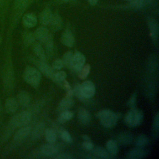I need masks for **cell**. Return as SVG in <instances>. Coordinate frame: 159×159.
I'll use <instances>...</instances> for the list:
<instances>
[{"label":"cell","mask_w":159,"mask_h":159,"mask_svg":"<svg viewBox=\"0 0 159 159\" xmlns=\"http://www.w3.org/2000/svg\"><path fill=\"white\" fill-rule=\"evenodd\" d=\"M30 0H14L10 17L9 33L16 26L19 18L27 7Z\"/></svg>","instance_id":"obj_1"},{"label":"cell","mask_w":159,"mask_h":159,"mask_svg":"<svg viewBox=\"0 0 159 159\" xmlns=\"http://www.w3.org/2000/svg\"><path fill=\"white\" fill-rule=\"evenodd\" d=\"M120 114H116L109 109H103L99 111L97 117L100 120L101 124L105 127L111 128L117 124Z\"/></svg>","instance_id":"obj_2"},{"label":"cell","mask_w":159,"mask_h":159,"mask_svg":"<svg viewBox=\"0 0 159 159\" xmlns=\"http://www.w3.org/2000/svg\"><path fill=\"white\" fill-rule=\"evenodd\" d=\"M24 80L33 88H37L41 80L40 71L32 66H27L23 73Z\"/></svg>","instance_id":"obj_3"},{"label":"cell","mask_w":159,"mask_h":159,"mask_svg":"<svg viewBox=\"0 0 159 159\" xmlns=\"http://www.w3.org/2000/svg\"><path fill=\"white\" fill-rule=\"evenodd\" d=\"M11 65V63L7 61L4 65L2 73V83L4 89L7 93H10L12 90L14 86V75Z\"/></svg>","instance_id":"obj_4"},{"label":"cell","mask_w":159,"mask_h":159,"mask_svg":"<svg viewBox=\"0 0 159 159\" xmlns=\"http://www.w3.org/2000/svg\"><path fill=\"white\" fill-rule=\"evenodd\" d=\"M143 112L136 109L135 107L131 108L130 110L126 114L125 116V122L130 127H136L140 125L143 120Z\"/></svg>","instance_id":"obj_5"},{"label":"cell","mask_w":159,"mask_h":159,"mask_svg":"<svg viewBox=\"0 0 159 159\" xmlns=\"http://www.w3.org/2000/svg\"><path fill=\"white\" fill-rule=\"evenodd\" d=\"M35 64L40 73H43L47 78L52 80L55 72L52 67L50 66L49 64L46 61V60L38 59L35 61Z\"/></svg>","instance_id":"obj_6"},{"label":"cell","mask_w":159,"mask_h":159,"mask_svg":"<svg viewBox=\"0 0 159 159\" xmlns=\"http://www.w3.org/2000/svg\"><path fill=\"white\" fill-rule=\"evenodd\" d=\"M81 93L82 96L86 99L91 98L95 94V86L91 81H85L80 84Z\"/></svg>","instance_id":"obj_7"},{"label":"cell","mask_w":159,"mask_h":159,"mask_svg":"<svg viewBox=\"0 0 159 159\" xmlns=\"http://www.w3.org/2000/svg\"><path fill=\"white\" fill-rule=\"evenodd\" d=\"M30 132L31 128L27 125L19 127L13 135V142L16 143L22 142L28 137Z\"/></svg>","instance_id":"obj_8"},{"label":"cell","mask_w":159,"mask_h":159,"mask_svg":"<svg viewBox=\"0 0 159 159\" xmlns=\"http://www.w3.org/2000/svg\"><path fill=\"white\" fill-rule=\"evenodd\" d=\"M85 61L86 58L84 55L78 51H76L73 56L71 68L76 71L79 72L84 65Z\"/></svg>","instance_id":"obj_9"},{"label":"cell","mask_w":159,"mask_h":159,"mask_svg":"<svg viewBox=\"0 0 159 159\" xmlns=\"http://www.w3.org/2000/svg\"><path fill=\"white\" fill-rule=\"evenodd\" d=\"M19 107L17 100L12 97L6 99L4 102V110L6 113L9 114H14Z\"/></svg>","instance_id":"obj_10"},{"label":"cell","mask_w":159,"mask_h":159,"mask_svg":"<svg viewBox=\"0 0 159 159\" xmlns=\"http://www.w3.org/2000/svg\"><path fill=\"white\" fill-rule=\"evenodd\" d=\"M22 23L25 27L32 28L37 25V18L34 13L28 12L23 16Z\"/></svg>","instance_id":"obj_11"},{"label":"cell","mask_w":159,"mask_h":159,"mask_svg":"<svg viewBox=\"0 0 159 159\" xmlns=\"http://www.w3.org/2000/svg\"><path fill=\"white\" fill-rule=\"evenodd\" d=\"M147 22L150 33V36L152 40L153 41L157 40L158 34V25L157 20L154 18L148 17Z\"/></svg>","instance_id":"obj_12"},{"label":"cell","mask_w":159,"mask_h":159,"mask_svg":"<svg viewBox=\"0 0 159 159\" xmlns=\"http://www.w3.org/2000/svg\"><path fill=\"white\" fill-rule=\"evenodd\" d=\"M17 100L19 105L23 107H26L29 106L31 101L30 94L25 91H20L17 96Z\"/></svg>","instance_id":"obj_13"},{"label":"cell","mask_w":159,"mask_h":159,"mask_svg":"<svg viewBox=\"0 0 159 159\" xmlns=\"http://www.w3.org/2000/svg\"><path fill=\"white\" fill-rule=\"evenodd\" d=\"M61 42L64 45L68 47H72L73 46L75 38L71 30L66 29L62 33L61 37Z\"/></svg>","instance_id":"obj_14"},{"label":"cell","mask_w":159,"mask_h":159,"mask_svg":"<svg viewBox=\"0 0 159 159\" xmlns=\"http://www.w3.org/2000/svg\"><path fill=\"white\" fill-rule=\"evenodd\" d=\"M148 152L142 148L137 147V148H134L129 151L127 154V158L131 159H139L144 158L147 155H148Z\"/></svg>","instance_id":"obj_15"},{"label":"cell","mask_w":159,"mask_h":159,"mask_svg":"<svg viewBox=\"0 0 159 159\" xmlns=\"http://www.w3.org/2000/svg\"><path fill=\"white\" fill-rule=\"evenodd\" d=\"M40 152L47 156H55L58 153V148L52 143L43 144L40 147Z\"/></svg>","instance_id":"obj_16"},{"label":"cell","mask_w":159,"mask_h":159,"mask_svg":"<svg viewBox=\"0 0 159 159\" xmlns=\"http://www.w3.org/2000/svg\"><path fill=\"white\" fill-rule=\"evenodd\" d=\"M45 130V124L39 123L35 126L31 132V139L33 140H36L40 139L43 134Z\"/></svg>","instance_id":"obj_17"},{"label":"cell","mask_w":159,"mask_h":159,"mask_svg":"<svg viewBox=\"0 0 159 159\" xmlns=\"http://www.w3.org/2000/svg\"><path fill=\"white\" fill-rule=\"evenodd\" d=\"M73 105V101L71 98L65 96L63 98L58 104V111L59 112H63L69 110Z\"/></svg>","instance_id":"obj_18"},{"label":"cell","mask_w":159,"mask_h":159,"mask_svg":"<svg viewBox=\"0 0 159 159\" xmlns=\"http://www.w3.org/2000/svg\"><path fill=\"white\" fill-rule=\"evenodd\" d=\"M78 117L80 122L83 124H88L91 120L90 112L84 108H80L78 112Z\"/></svg>","instance_id":"obj_19"},{"label":"cell","mask_w":159,"mask_h":159,"mask_svg":"<svg viewBox=\"0 0 159 159\" xmlns=\"http://www.w3.org/2000/svg\"><path fill=\"white\" fill-rule=\"evenodd\" d=\"M50 33L48 30L45 27H40L37 29L35 32L34 35L36 39L39 40L40 42L43 43L45 39L48 37Z\"/></svg>","instance_id":"obj_20"},{"label":"cell","mask_w":159,"mask_h":159,"mask_svg":"<svg viewBox=\"0 0 159 159\" xmlns=\"http://www.w3.org/2000/svg\"><path fill=\"white\" fill-rule=\"evenodd\" d=\"M32 46V50L35 55L37 57V58L40 60H46V55L45 52V50L43 48L42 45L40 43H34Z\"/></svg>","instance_id":"obj_21"},{"label":"cell","mask_w":159,"mask_h":159,"mask_svg":"<svg viewBox=\"0 0 159 159\" xmlns=\"http://www.w3.org/2000/svg\"><path fill=\"white\" fill-rule=\"evenodd\" d=\"M53 13L52 11L48 9H45L43 11L41 12V13L39 15V19L40 20V22L45 25H49L52 16H53Z\"/></svg>","instance_id":"obj_22"},{"label":"cell","mask_w":159,"mask_h":159,"mask_svg":"<svg viewBox=\"0 0 159 159\" xmlns=\"http://www.w3.org/2000/svg\"><path fill=\"white\" fill-rule=\"evenodd\" d=\"M49 25H50V27L53 30L57 31V30H60L61 28L62 25H63L62 20H61L60 16L58 14H53L52 20H51Z\"/></svg>","instance_id":"obj_23"},{"label":"cell","mask_w":159,"mask_h":159,"mask_svg":"<svg viewBox=\"0 0 159 159\" xmlns=\"http://www.w3.org/2000/svg\"><path fill=\"white\" fill-rule=\"evenodd\" d=\"M45 46V48L46 50V52L47 55L50 57L52 55L53 52V48H54V44H53V36L51 34H49L48 37L45 39V40L43 42Z\"/></svg>","instance_id":"obj_24"},{"label":"cell","mask_w":159,"mask_h":159,"mask_svg":"<svg viewBox=\"0 0 159 159\" xmlns=\"http://www.w3.org/2000/svg\"><path fill=\"white\" fill-rule=\"evenodd\" d=\"M118 141L122 145H129L133 141V136L129 132H123L118 136Z\"/></svg>","instance_id":"obj_25"},{"label":"cell","mask_w":159,"mask_h":159,"mask_svg":"<svg viewBox=\"0 0 159 159\" xmlns=\"http://www.w3.org/2000/svg\"><path fill=\"white\" fill-rule=\"evenodd\" d=\"M152 0H134L131 1L130 6L134 9H142L150 5Z\"/></svg>","instance_id":"obj_26"},{"label":"cell","mask_w":159,"mask_h":159,"mask_svg":"<svg viewBox=\"0 0 159 159\" xmlns=\"http://www.w3.org/2000/svg\"><path fill=\"white\" fill-rule=\"evenodd\" d=\"M46 140L50 143H53L57 139V133L53 129H46L44 132Z\"/></svg>","instance_id":"obj_27"},{"label":"cell","mask_w":159,"mask_h":159,"mask_svg":"<svg viewBox=\"0 0 159 159\" xmlns=\"http://www.w3.org/2000/svg\"><path fill=\"white\" fill-rule=\"evenodd\" d=\"M22 39L25 46L32 45L35 42V35L30 32L25 31L22 34Z\"/></svg>","instance_id":"obj_28"},{"label":"cell","mask_w":159,"mask_h":159,"mask_svg":"<svg viewBox=\"0 0 159 159\" xmlns=\"http://www.w3.org/2000/svg\"><path fill=\"white\" fill-rule=\"evenodd\" d=\"M73 53L71 51H68L65 52L63 56L62 61L64 66H66L68 68H71L72 66V61H73Z\"/></svg>","instance_id":"obj_29"},{"label":"cell","mask_w":159,"mask_h":159,"mask_svg":"<svg viewBox=\"0 0 159 159\" xmlns=\"http://www.w3.org/2000/svg\"><path fill=\"white\" fill-rule=\"evenodd\" d=\"M106 148L111 155H116L118 152V147L116 142L113 140H109L106 143Z\"/></svg>","instance_id":"obj_30"},{"label":"cell","mask_w":159,"mask_h":159,"mask_svg":"<svg viewBox=\"0 0 159 159\" xmlns=\"http://www.w3.org/2000/svg\"><path fill=\"white\" fill-rule=\"evenodd\" d=\"M73 116V114L72 112L68 111H65L63 112H61L60 114L58 117L57 120L59 123H64L66 121L70 120Z\"/></svg>","instance_id":"obj_31"},{"label":"cell","mask_w":159,"mask_h":159,"mask_svg":"<svg viewBox=\"0 0 159 159\" xmlns=\"http://www.w3.org/2000/svg\"><path fill=\"white\" fill-rule=\"evenodd\" d=\"M94 153L96 157L101 158H109L111 157V155L108 152V151L102 147L96 148L94 150Z\"/></svg>","instance_id":"obj_32"},{"label":"cell","mask_w":159,"mask_h":159,"mask_svg":"<svg viewBox=\"0 0 159 159\" xmlns=\"http://www.w3.org/2000/svg\"><path fill=\"white\" fill-rule=\"evenodd\" d=\"M1 5H2V12H1V16L0 20L3 24L5 20V17H6L7 11H8L9 5L12 0H1Z\"/></svg>","instance_id":"obj_33"},{"label":"cell","mask_w":159,"mask_h":159,"mask_svg":"<svg viewBox=\"0 0 159 159\" xmlns=\"http://www.w3.org/2000/svg\"><path fill=\"white\" fill-rule=\"evenodd\" d=\"M148 143H149V139L146 135L143 134H140V135H139L135 140V145L137 147H139V148L144 147L145 146L147 145Z\"/></svg>","instance_id":"obj_34"},{"label":"cell","mask_w":159,"mask_h":159,"mask_svg":"<svg viewBox=\"0 0 159 159\" xmlns=\"http://www.w3.org/2000/svg\"><path fill=\"white\" fill-rule=\"evenodd\" d=\"M66 73L63 71H59L55 73L54 76L52 78V80L54 82L61 84L62 82L66 79Z\"/></svg>","instance_id":"obj_35"},{"label":"cell","mask_w":159,"mask_h":159,"mask_svg":"<svg viewBox=\"0 0 159 159\" xmlns=\"http://www.w3.org/2000/svg\"><path fill=\"white\" fill-rule=\"evenodd\" d=\"M90 70H91V66L89 64H86L84 65L81 69V70L78 72V77L81 80L86 79L90 72Z\"/></svg>","instance_id":"obj_36"},{"label":"cell","mask_w":159,"mask_h":159,"mask_svg":"<svg viewBox=\"0 0 159 159\" xmlns=\"http://www.w3.org/2000/svg\"><path fill=\"white\" fill-rule=\"evenodd\" d=\"M73 89V94H75L76 97H78L81 101H85L86 99L81 94V89H80V84H78V83H76L75 84L73 88L72 89Z\"/></svg>","instance_id":"obj_37"},{"label":"cell","mask_w":159,"mask_h":159,"mask_svg":"<svg viewBox=\"0 0 159 159\" xmlns=\"http://www.w3.org/2000/svg\"><path fill=\"white\" fill-rule=\"evenodd\" d=\"M64 66L62 60L57 59L55 60L52 65V67L54 70H60Z\"/></svg>","instance_id":"obj_38"},{"label":"cell","mask_w":159,"mask_h":159,"mask_svg":"<svg viewBox=\"0 0 159 159\" xmlns=\"http://www.w3.org/2000/svg\"><path fill=\"white\" fill-rule=\"evenodd\" d=\"M136 102H137V94L136 93H134L128 100L127 102V105L130 108H134V107H135Z\"/></svg>","instance_id":"obj_39"},{"label":"cell","mask_w":159,"mask_h":159,"mask_svg":"<svg viewBox=\"0 0 159 159\" xmlns=\"http://www.w3.org/2000/svg\"><path fill=\"white\" fill-rule=\"evenodd\" d=\"M61 137L63 139V140L67 143H71L72 142V138L69 132L66 130H63L61 133Z\"/></svg>","instance_id":"obj_40"},{"label":"cell","mask_w":159,"mask_h":159,"mask_svg":"<svg viewBox=\"0 0 159 159\" xmlns=\"http://www.w3.org/2000/svg\"><path fill=\"white\" fill-rule=\"evenodd\" d=\"M159 117H158V113H157L155 117H154V120H153V130L156 132V135H158V127H159Z\"/></svg>","instance_id":"obj_41"},{"label":"cell","mask_w":159,"mask_h":159,"mask_svg":"<svg viewBox=\"0 0 159 159\" xmlns=\"http://www.w3.org/2000/svg\"><path fill=\"white\" fill-rule=\"evenodd\" d=\"M53 158L58 159H70L72 158L73 157L68 153H57L55 156H53Z\"/></svg>","instance_id":"obj_42"},{"label":"cell","mask_w":159,"mask_h":159,"mask_svg":"<svg viewBox=\"0 0 159 159\" xmlns=\"http://www.w3.org/2000/svg\"><path fill=\"white\" fill-rule=\"evenodd\" d=\"M83 147L86 150H91L93 148V144L90 142V140L89 141H84L83 144H82Z\"/></svg>","instance_id":"obj_43"},{"label":"cell","mask_w":159,"mask_h":159,"mask_svg":"<svg viewBox=\"0 0 159 159\" xmlns=\"http://www.w3.org/2000/svg\"><path fill=\"white\" fill-rule=\"evenodd\" d=\"M88 1L89 3L91 4V5H94V4H96L98 2V1L99 0H88Z\"/></svg>","instance_id":"obj_44"},{"label":"cell","mask_w":159,"mask_h":159,"mask_svg":"<svg viewBox=\"0 0 159 159\" xmlns=\"http://www.w3.org/2000/svg\"><path fill=\"white\" fill-rule=\"evenodd\" d=\"M83 140H85V141H89V140H90V138H89V136H88L87 135H83Z\"/></svg>","instance_id":"obj_45"},{"label":"cell","mask_w":159,"mask_h":159,"mask_svg":"<svg viewBox=\"0 0 159 159\" xmlns=\"http://www.w3.org/2000/svg\"><path fill=\"white\" fill-rule=\"evenodd\" d=\"M1 12H2V5H1V1L0 0V19L1 16Z\"/></svg>","instance_id":"obj_46"},{"label":"cell","mask_w":159,"mask_h":159,"mask_svg":"<svg viewBox=\"0 0 159 159\" xmlns=\"http://www.w3.org/2000/svg\"><path fill=\"white\" fill-rule=\"evenodd\" d=\"M2 111V105H1V99H0V114Z\"/></svg>","instance_id":"obj_47"},{"label":"cell","mask_w":159,"mask_h":159,"mask_svg":"<svg viewBox=\"0 0 159 159\" xmlns=\"http://www.w3.org/2000/svg\"><path fill=\"white\" fill-rule=\"evenodd\" d=\"M63 1H65V2H67V1H70V0H63Z\"/></svg>","instance_id":"obj_48"},{"label":"cell","mask_w":159,"mask_h":159,"mask_svg":"<svg viewBox=\"0 0 159 159\" xmlns=\"http://www.w3.org/2000/svg\"><path fill=\"white\" fill-rule=\"evenodd\" d=\"M126 1H134V0H126Z\"/></svg>","instance_id":"obj_49"},{"label":"cell","mask_w":159,"mask_h":159,"mask_svg":"<svg viewBox=\"0 0 159 159\" xmlns=\"http://www.w3.org/2000/svg\"><path fill=\"white\" fill-rule=\"evenodd\" d=\"M1 35H0V43H1Z\"/></svg>","instance_id":"obj_50"}]
</instances>
